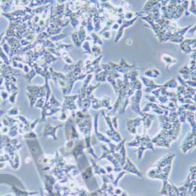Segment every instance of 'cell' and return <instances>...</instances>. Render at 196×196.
Listing matches in <instances>:
<instances>
[{
    "label": "cell",
    "mask_w": 196,
    "mask_h": 196,
    "mask_svg": "<svg viewBox=\"0 0 196 196\" xmlns=\"http://www.w3.org/2000/svg\"><path fill=\"white\" fill-rule=\"evenodd\" d=\"M118 116H115V117H114L113 119H112V125H113L114 128L115 129H118Z\"/></svg>",
    "instance_id": "6f0895ef"
},
{
    "label": "cell",
    "mask_w": 196,
    "mask_h": 196,
    "mask_svg": "<svg viewBox=\"0 0 196 196\" xmlns=\"http://www.w3.org/2000/svg\"><path fill=\"white\" fill-rule=\"evenodd\" d=\"M146 149H151L152 151H155L154 145H153V143L151 142V139L149 138L148 136L146 135V134H144V136H142V140H141V142L139 145L138 150H137L139 160H141L142 156H143L144 151Z\"/></svg>",
    "instance_id": "52a82bcc"
},
{
    "label": "cell",
    "mask_w": 196,
    "mask_h": 196,
    "mask_svg": "<svg viewBox=\"0 0 196 196\" xmlns=\"http://www.w3.org/2000/svg\"><path fill=\"white\" fill-rule=\"evenodd\" d=\"M0 93H1V96H2V98L3 100H6V99H7L9 97V93L6 91H5V90H2Z\"/></svg>",
    "instance_id": "680465c9"
},
{
    "label": "cell",
    "mask_w": 196,
    "mask_h": 196,
    "mask_svg": "<svg viewBox=\"0 0 196 196\" xmlns=\"http://www.w3.org/2000/svg\"><path fill=\"white\" fill-rule=\"evenodd\" d=\"M188 12H189V14H190V13H191L193 15H194V16L196 15L195 1H194V0L191 1V7L189 8V10H188Z\"/></svg>",
    "instance_id": "f907efd6"
},
{
    "label": "cell",
    "mask_w": 196,
    "mask_h": 196,
    "mask_svg": "<svg viewBox=\"0 0 196 196\" xmlns=\"http://www.w3.org/2000/svg\"><path fill=\"white\" fill-rule=\"evenodd\" d=\"M112 71H102L100 72L95 74V79H96L98 82H105L106 79H107V77L112 74Z\"/></svg>",
    "instance_id": "ffe728a7"
},
{
    "label": "cell",
    "mask_w": 196,
    "mask_h": 196,
    "mask_svg": "<svg viewBox=\"0 0 196 196\" xmlns=\"http://www.w3.org/2000/svg\"><path fill=\"white\" fill-rule=\"evenodd\" d=\"M141 140H142V136L137 135L135 137V139L133 141H131L128 144L129 147H138L141 142Z\"/></svg>",
    "instance_id": "ab89813d"
},
{
    "label": "cell",
    "mask_w": 196,
    "mask_h": 196,
    "mask_svg": "<svg viewBox=\"0 0 196 196\" xmlns=\"http://www.w3.org/2000/svg\"><path fill=\"white\" fill-rule=\"evenodd\" d=\"M144 74V76L146 77V78H157L158 76H159L161 74V72L160 71L158 70V69H147V70L145 71Z\"/></svg>",
    "instance_id": "7402d4cb"
},
{
    "label": "cell",
    "mask_w": 196,
    "mask_h": 196,
    "mask_svg": "<svg viewBox=\"0 0 196 196\" xmlns=\"http://www.w3.org/2000/svg\"><path fill=\"white\" fill-rule=\"evenodd\" d=\"M195 147V132L188 133L181 143V150L183 153H187Z\"/></svg>",
    "instance_id": "8992f818"
},
{
    "label": "cell",
    "mask_w": 196,
    "mask_h": 196,
    "mask_svg": "<svg viewBox=\"0 0 196 196\" xmlns=\"http://www.w3.org/2000/svg\"><path fill=\"white\" fill-rule=\"evenodd\" d=\"M36 72H35V71L34 68H31V70H30V71L28 73H27L26 74H24V78H25L26 80L27 81V83H31V80L33 79L34 77L36 75Z\"/></svg>",
    "instance_id": "f35d334b"
},
{
    "label": "cell",
    "mask_w": 196,
    "mask_h": 196,
    "mask_svg": "<svg viewBox=\"0 0 196 196\" xmlns=\"http://www.w3.org/2000/svg\"><path fill=\"white\" fill-rule=\"evenodd\" d=\"M2 49L6 54H10V46L8 45L7 43H4L2 44Z\"/></svg>",
    "instance_id": "f5cc1de1"
},
{
    "label": "cell",
    "mask_w": 196,
    "mask_h": 196,
    "mask_svg": "<svg viewBox=\"0 0 196 196\" xmlns=\"http://www.w3.org/2000/svg\"><path fill=\"white\" fill-rule=\"evenodd\" d=\"M142 122V118L137 117L133 119L127 120L126 125H127V129L128 131H129L133 134H136L137 133V127L139 126L141 124Z\"/></svg>",
    "instance_id": "9a60e30c"
},
{
    "label": "cell",
    "mask_w": 196,
    "mask_h": 196,
    "mask_svg": "<svg viewBox=\"0 0 196 196\" xmlns=\"http://www.w3.org/2000/svg\"><path fill=\"white\" fill-rule=\"evenodd\" d=\"M45 102L46 99L44 97L43 98H39V100L36 101V103L35 104V108H43L44 105H45Z\"/></svg>",
    "instance_id": "681fc988"
},
{
    "label": "cell",
    "mask_w": 196,
    "mask_h": 196,
    "mask_svg": "<svg viewBox=\"0 0 196 196\" xmlns=\"http://www.w3.org/2000/svg\"><path fill=\"white\" fill-rule=\"evenodd\" d=\"M102 115L104 116V119L106 121V123L108 124V127H109V129L108 130H106V133H107V135L112 140V141H115L117 143H119L122 141V137L120 136V134L116 131V129L114 128L113 125H112V118L108 116L107 115H105L104 113V111H101Z\"/></svg>",
    "instance_id": "7a4b0ae2"
},
{
    "label": "cell",
    "mask_w": 196,
    "mask_h": 196,
    "mask_svg": "<svg viewBox=\"0 0 196 196\" xmlns=\"http://www.w3.org/2000/svg\"><path fill=\"white\" fill-rule=\"evenodd\" d=\"M84 147L85 145L84 144H83V142H82V141L79 142V143L77 144L76 147H75V148L73 150V155H74V156L75 157V158H77L78 155H80L82 153V151H83V148H84Z\"/></svg>",
    "instance_id": "1f68e13d"
},
{
    "label": "cell",
    "mask_w": 196,
    "mask_h": 196,
    "mask_svg": "<svg viewBox=\"0 0 196 196\" xmlns=\"http://www.w3.org/2000/svg\"><path fill=\"white\" fill-rule=\"evenodd\" d=\"M0 58H2V62L4 63V65H10V61L9 60L8 57L6 56V54L4 53V51L2 50V47L0 46Z\"/></svg>",
    "instance_id": "7bdbcfd3"
},
{
    "label": "cell",
    "mask_w": 196,
    "mask_h": 196,
    "mask_svg": "<svg viewBox=\"0 0 196 196\" xmlns=\"http://www.w3.org/2000/svg\"><path fill=\"white\" fill-rule=\"evenodd\" d=\"M101 108H104L107 109V111H112L113 107L111 104V97L108 96H105L101 100Z\"/></svg>",
    "instance_id": "d4e9b609"
},
{
    "label": "cell",
    "mask_w": 196,
    "mask_h": 196,
    "mask_svg": "<svg viewBox=\"0 0 196 196\" xmlns=\"http://www.w3.org/2000/svg\"><path fill=\"white\" fill-rule=\"evenodd\" d=\"M69 35V33H61L59 35H53V36H50L49 37V40H50L52 43H57V42L61 41L63 39L68 37Z\"/></svg>",
    "instance_id": "d6a6232c"
},
{
    "label": "cell",
    "mask_w": 196,
    "mask_h": 196,
    "mask_svg": "<svg viewBox=\"0 0 196 196\" xmlns=\"http://www.w3.org/2000/svg\"><path fill=\"white\" fill-rule=\"evenodd\" d=\"M180 107H181L184 110H185V111H188V112H195V105H193V104H182Z\"/></svg>",
    "instance_id": "bcb514c9"
},
{
    "label": "cell",
    "mask_w": 196,
    "mask_h": 196,
    "mask_svg": "<svg viewBox=\"0 0 196 196\" xmlns=\"http://www.w3.org/2000/svg\"><path fill=\"white\" fill-rule=\"evenodd\" d=\"M4 35H5V33H4V32H2V33L1 34V35H0V42H1L2 40V37L4 36Z\"/></svg>",
    "instance_id": "e7e4bbea"
},
{
    "label": "cell",
    "mask_w": 196,
    "mask_h": 196,
    "mask_svg": "<svg viewBox=\"0 0 196 196\" xmlns=\"http://www.w3.org/2000/svg\"><path fill=\"white\" fill-rule=\"evenodd\" d=\"M140 79L141 80V83H143L145 86H146V88L144 90L145 93H151L152 90H156V89L161 88L163 85H159L156 84L152 79L148 78H146L144 76H140Z\"/></svg>",
    "instance_id": "4fadbf2b"
},
{
    "label": "cell",
    "mask_w": 196,
    "mask_h": 196,
    "mask_svg": "<svg viewBox=\"0 0 196 196\" xmlns=\"http://www.w3.org/2000/svg\"><path fill=\"white\" fill-rule=\"evenodd\" d=\"M60 126H61V125H58V126H57V127L53 128V127H51V126H49V125H46V129H45L44 136H45V137H46V136H48V135H50V136H52V137H53L54 140H57V138L55 137V131H56V130L58 129V127H60Z\"/></svg>",
    "instance_id": "f546056e"
},
{
    "label": "cell",
    "mask_w": 196,
    "mask_h": 196,
    "mask_svg": "<svg viewBox=\"0 0 196 196\" xmlns=\"http://www.w3.org/2000/svg\"><path fill=\"white\" fill-rule=\"evenodd\" d=\"M20 43H21V45L22 47H25L31 44V43H30L29 41H27L26 39H21V40L20 41Z\"/></svg>",
    "instance_id": "9f6ffc18"
},
{
    "label": "cell",
    "mask_w": 196,
    "mask_h": 196,
    "mask_svg": "<svg viewBox=\"0 0 196 196\" xmlns=\"http://www.w3.org/2000/svg\"><path fill=\"white\" fill-rule=\"evenodd\" d=\"M188 5H189V2L188 1H182V2H181V6L184 8V14H185L186 17H188L189 15H190L189 12H188Z\"/></svg>",
    "instance_id": "7dc6e473"
},
{
    "label": "cell",
    "mask_w": 196,
    "mask_h": 196,
    "mask_svg": "<svg viewBox=\"0 0 196 196\" xmlns=\"http://www.w3.org/2000/svg\"><path fill=\"white\" fill-rule=\"evenodd\" d=\"M102 57H103V54H101L100 56L96 58L95 60L90 62L88 65H84V68H83V70H82V73H85L86 74H96L97 73L102 71V68H100V62L101 61Z\"/></svg>",
    "instance_id": "277c9868"
},
{
    "label": "cell",
    "mask_w": 196,
    "mask_h": 196,
    "mask_svg": "<svg viewBox=\"0 0 196 196\" xmlns=\"http://www.w3.org/2000/svg\"><path fill=\"white\" fill-rule=\"evenodd\" d=\"M186 119L189 122V123H190L191 125V132H195V129H196L195 115H194V112H188V111H187Z\"/></svg>",
    "instance_id": "44dd1931"
},
{
    "label": "cell",
    "mask_w": 196,
    "mask_h": 196,
    "mask_svg": "<svg viewBox=\"0 0 196 196\" xmlns=\"http://www.w3.org/2000/svg\"><path fill=\"white\" fill-rule=\"evenodd\" d=\"M82 47V49L84 50L85 53H87L90 56L92 55V51H91V46H90V42L89 41H85L84 43H82V45L81 46Z\"/></svg>",
    "instance_id": "b9f144b4"
},
{
    "label": "cell",
    "mask_w": 196,
    "mask_h": 196,
    "mask_svg": "<svg viewBox=\"0 0 196 196\" xmlns=\"http://www.w3.org/2000/svg\"><path fill=\"white\" fill-rule=\"evenodd\" d=\"M86 31L88 32H91L92 33L93 31H94V27L93 25V15L91 14V15L90 16V17L88 18L87 21H86Z\"/></svg>",
    "instance_id": "60d3db41"
},
{
    "label": "cell",
    "mask_w": 196,
    "mask_h": 196,
    "mask_svg": "<svg viewBox=\"0 0 196 196\" xmlns=\"http://www.w3.org/2000/svg\"><path fill=\"white\" fill-rule=\"evenodd\" d=\"M141 118H142V121H143L144 122V134H145L146 130L148 129L149 128H150V126H151V122H152L153 119H155V115H151V114L144 113V115Z\"/></svg>",
    "instance_id": "ac0fdd59"
},
{
    "label": "cell",
    "mask_w": 196,
    "mask_h": 196,
    "mask_svg": "<svg viewBox=\"0 0 196 196\" xmlns=\"http://www.w3.org/2000/svg\"><path fill=\"white\" fill-rule=\"evenodd\" d=\"M119 65L122 68L125 69V70L127 71L132 70V69L136 67L135 64H133V65H129V64H128L124 58L121 59V61H120V63L119 64Z\"/></svg>",
    "instance_id": "8d00e7d4"
},
{
    "label": "cell",
    "mask_w": 196,
    "mask_h": 196,
    "mask_svg": "<svg viewBox=\"0 0 196 196\" xmlns=\"http://www.w3.org/2000/svg\"><path fill=\"white\" fill-rule=\"evenodd\" d=\"M18 94V92L13 93L10 94V96H9V100L11 104H14L16 101V98H17V95Z\"/></svg>",
    "instance_id": "11a10c76"
},
{
    "label": "cell",
    "mask_w": 196,
    "mask_h": 196,
    "mask_svg": "<svg viewBox=\"0 0 196 196\" xmlns=\"http://www.w3.org/2000/svg\"><path fill=\"white\" fill-rule=\"evenodd\" d=\"M101 146L103 150H104V151H103V155L98 159V160H100V159H104V158H106V159H108V160H109L111 163H113L114 167H115V168H114V170L116 171V172H119V171H121L122 168L120 167V165H119L120 163H119L115 158H114V156L112 155V154L111 153L109 149L107 148V147H105V145L104 144H102Z\"/></svg>",
    "instance_id": "ba28073f"
},
{
    "label": "cell",
    "mask_w": 196,
    "mask_h": 196,
    "mask_svg": "<svg viewBox=\"0 0 196 196\" xmlns=\"http://www.w3.org/2000/svg\"><path fill=\"white\" fill-rule=\"evenodd\" d=\"M119 27H120L119 24L116 23V22H115V23L112 24V27H111V29H112V31H118V30H119Z\"/></svg>",
    "instance_id": "91938a15"
},
{
    "label": "cell",
    "mask_w": 196,
    "mask_h": 196,
    "mask_svg": "<svg viewBox=\"0 0 196 196\" xmlns=\"http://www.w3.org/2000/svg\"><path fill=\"white\" fill-rule=\"evenodd\" d=\"M159 2H160V1H152V0H148V1H147L146 4L144 5V6L143 10H142V11L144 12L146 14L151 13L153 7H154L155 5H157V4L159 3Z\"/></svg>",
    "instance_id": "603a6c76"
},
{
    "label": "cell",
    "mask_w": 196,
    "mask_h": 196,
    "mask_svg": "<svg viewBox=\"0 0 196 196\" xmlns=\"http://www.w3.org/2000/svg\"><path fill=\"white\" fill-rule=\"evenodd\" d=\"M90 100H91V107L93 109L98 110L101 108V100L98 99L96 96H94L93 94L90 96Z\"/></svg>",
    "instance_id": "484cf974"
},
{
    "label": "cell",
    "mask_w": 196,
    "mask_h": 196,
    "mask_svg": "<svg viewBox=\"0 0 196 196\" xmlns=\"http://www.w3.org/2000/svg\"><path fill=\"white\" fill-rule=\"evenodd\" d=\"M55 46H56V48H57L60 52H61V51H67L68 49H71L73 47V45H71H71L65 44V43H63L62 41L56 43V45Z\"/></svg>",
    "instance_id": "83f0119b"
},
{
    "label": "cell",
    "mask_w": 196,
    "mask_h": 196,
    "mask_svg": "<svg viewBox=\"0 0 196 196\" xmlns=\"http://www.w3.org/2000/svg\"><path fill=\"white\" fill-rule=\"evenodd\" d=\"M177 86H178V82H176L175 78H172L171 79L167 81L166 82H165L164 84L163 85V87H164L166 89H175Z\"/></svg>",
    "instance_id": "4316f807"
},
{
    "label": "cell",
    "mask_w": 196,
    "mask_h": 196,
    "mask_svg": "<svg viewBox=\"0 0 196 196\" xmlns=\"http://www.w3.org/2000/svg\"><path fill=\"white\" fill-rule=\"evenodd\" d=\"M191 27V25L187 26L185 27H180L177 31H176L175 32H173L172 36L169 39L168 42H171V43H181L184 39V35L186 34L187 31L190 29V27Z\"/></svg>",
    "instance_id": "7c38bea8"
},
{
    "label": "cell",
    "mask_w": 196,
    "mask_h": 196,
    "mask_svg": "<svg viewBox=\"0 0 196 196\" xmlns=\"http://www.w3.org/2000/svg\"><path fill=\"white\" fill-rule=\"evenodd\" d=\"M98 115H99V114H96V116H95V120H94V132H95V133H94V137H96V138L98 140V141H103V142H104V143L110 144L111 143V141H110L108 138H107L105 136L103 135L101 133H99V132H98V125H97Z\"/></svg>",
    "instance_id": "2e32d148"
},
{
    "label": "cell",
    "mask_w": 196,
    "mask_h": 196,
    "mask_svg": "<svg viewBox=\"0 0 196 196\" xmlns=\"http://www.w3.org/2000/svg\"><path fill=\"white\" fill-rule=\"evenodd\" d=\"M144 14H146L144 12L141 11L138 13V14H137L135 17L133 18V19L129 20V21H125V20H124L123 22H122V25L120 26L119 28V30L117 31V33H116L115 38V40H114V42H115V43H119L120 39H122V37L123 36L124 29H125V28H126V27H130L131 25H133V24L135 23V21H137V19H138V18L141 17H142V16H144Z\"/></svg>",
    "instance_id": "3957f363"
},
{
    "label": "cell",
    "mask_w": 196,
    "mask_h": 196,
    "mask_svg": "<svg viewBox=\"0 0 196 196\" xmlns=\"http://www.w3.org/2000/svg\"><path fill=\"white\" fill-rule=\"evenodd\" d=\"M90 37L93 40V45H103V41H102V39H100V37L96 32H92V33L90 34Z\"/></svg>",
    "instance_id": "d590c367"
},
{
    "label": "cell",
    "mask_w": 196,
    "mask_h": 196,
    "mask_svg": "<svg viewBox=\"0 0 196 196\" xmlns=\"http://www.w3.org/2000/svg\"><path fill=\"white\" fill-rule=\"evenodd\" d=\"M5 86L7 90V93H13L18 92L17 86H16V83L14 82H5Z\"/></svg>",
    "instance_id": "4dcf8cb0"
},
{
    "label": "cell",
    "mask_w": 196,
    "mask_h": 196,
    "mask_svg": "<svg viewBox=\"0 0 196 196\" xmlns=\"http://www.w3.org/2000/svg\"><path fill=\"white\" fill-rule=\"evenodd\" d=\"M30 70H31V69H30V67L28 66L27 65H24V68H23L24 71V72L27 74V73L29 72Z\"/></svg>",
    "instance_id": "6125c7cd"
},
{
    "label": "cell",
    "mask_w": 196,
    "mask_h": 196,
    "mask_svg": "<svg viewBox=\"0 0 196 196\" xmlns=\"http://www.w3.org/2000/svg\"><path fill=\"white\" fill-rule=\"evenodd\" d=\"M162 60H163V62H164L165 64H166V65L167 70H169V66L173 65L174 64H176V63L177 62V60H176V58H174V57L170 56V55L166 54V53L162 56Z\"/></svg>",
    "instance_id": "d6986e66"
},
{
    "label": "cell",
    "mask_w": 196,
    "mask_h": 196,
    "mask_svg": "<svg viewBox=\"0 0 196 196\" xmlns=\"http://www.w3.org/2000/svg\"><path fill=\"white\" fill-rule=\"evenodd\" d=\"M125 162H126V163L124 164L123 167H122V169H123L124 171H128V172H132V173H133V174L137 175V176H140V177H141V178H143V175H142V173L137 169V167L135 166V165L133 164L131 161L129 160V159L126 158Z\"/></svg>",
    "instance_id": "5bb4252c"
},
{
    "label": "cell",
    "mask_w": 196,
    "mask_h": 196,
    "mask_svg": "<svg viewBox=\"0 0 196 196\" xmlns=\"http://www.w3.org/2000/svg\"><path fill=\"white\" fill-rule=\"evenodd\" d=\"M10 113L11 114V115H17V114L18 113V108H12V109L10 111Z\"/></svg>",
    "instance_id": "94428289"
},
{
    "label": "cell",
    "mask_w": 196,
    "mask_h": 196,
    "mask_svg": "<svg viewBox=\"0 0 196 196\" xmlns=\"http://www.w3.org/2000/svg\"><path fill=\"white\" fill-rule=\"evenodd\" d=\"M70 23H71V24L72 25V27L74 29H76L77 27H78V26L80 24V21H79V20L77 19V18H75V17H72L70 18Z\"/></svg>",
    "instance_id": "c3c4849f"
},
{
    "label": "cell",
    "mask_w": 196,
    "mask_h": 196,
    "mask_svg": "<svg viewBox=\"0 0 196 196\" xmlns=\"http://www.w3.org/2000/svg\"><path fill=\"white\" fill-rule=\"evenodd\" d=\"M26 92H27L37 99L38 98H43L46 96L45 85L39 86L28 85L26 87Z\"/></svg>",
    "instance_id": "9c48e42d"
},
{
    "label": "cell",
    "mask_w": 196,
    "mask_h": 196,
    "mask_svg": "<svg viewBox=\"0 0 196 196\" xmlns=\"http://www.w3.org/2000/svg\"><path fill=\"white\" fill-rule=\"evenodd\" d=\"M195 38L193 39H184V41L180 43V49L184 52V53H192L195 52Z\"/></svg>",
    "instance_id": "8fae6325"
},
{
    "label": "cell",
    "mask_w": 196,
    "mask_h": 196,
    "mask_svg": "<svg viewBox=\"0 0 196 196\" xmlns=\"http://www.w3.org/2000/svg\"><path fill=\"white\" fill-rule=\"evenodd\" d=\"M92 163H93V167L94 169V171H93L94 173H96V174H99V175L107 174V172H106V170L103 168V167L98 166V165L96 164V163H94L93 160H92Z\"/></svg>",
    "instance_id": "836d02e7"
},
{
    "label": "cell",
    "mask_w": 196,
    "mask_h": 196,
    "mask_svg": "<svg viewBox=\"0 0 196 196\" xmlns=\"http://www.w3.org/2000/svg\"><path fill=\"white\" fill-rule=\"evenodd\" d=\"M191 60H195V52L191 53Z\"/></svg>",
    "instance_id": "be15d7a7"
},
{
    "label": "cell",
    "mask_w": 196,
    "mask_h": 196,
    "mask_svg": "<svg viewBox=\"0 0 196 196\" xmlns=\"http://www.w3.org/2000/svg\"><path fill=\"white\" fill-rule=\"evenodd\" d=\"M65 98V102L64 104L62 105V112H65L66 109H69L72 111V115L75 116L74 114V110L76 109V106L74 104V101L77 100L78 98V94H75V95H65L64 96Z\"/></svg>",
    "instance_id": "30bf717a"
},
{
    "label": "cell",
    "mask_w": 196,
    "mask_h": 196,
    "mask_svg": "<svg viewBox=\"0 0 196 196\" xmlns=\"http://www.w3.org/2000/svg\"><path fill=\"white\" fill-rule=\"evenodd\" d=\"M175 157L174 154L172 155H166L165 157L162 158L160 160H159L155 164V166H158L159 168H163V167H166L167 166H169V165L172 164V161L173 159V158Z\"/></svg>",
    "instance_id": "e0dca14e"
},
{
    "label": "cell",
    "mask_w": 196,
    "mask_h": 196,
    "mask_svg": "<svg viewBox=\"0 0 196 196\" xmlns=\"http://www.w3.org/2000/svg\"><path fill=\"white\" fill-rule=\"evenodd\" d=\"M61 57H62L63 61H65V63L66 65H74V62L72 59L71 58V57L69 56L68 53L67 51H61Z\"/></svg>",
    "instance_id": "f1b7e54d"
},
{
    "label": "cell",
    "mask_w": 196,
    "mask_h": 196,
    "mask_svg": "<svg viewBox=\"0 0 196 196\" xmlns=\"http://www.w3.org/2000/svg\"><path fill=\"white\" fill-rule=\"evenodd\" d=\"M142 97H143V91H142V90H140L135 91L134 94L129 98V101H130L132 109L136 113L140 115L141 117H142L144 115V113L141 112V109L140 108V103H141Z\"/></svg>",
    "instance_id": "5b68a950"
},
{
    "label": "cell",
    "mask_w": 196,
    "mask_h": 196,
    "mask_svg": "<svg viewBox=\"0 0 196 196\" xmlns=\"http://www.w3.org/2000/svg\"><path fill=\"white\" fill-rule=\"evenodd\" d=\"M26 94L27 95V97H28V99H29V101H30V105L32 107V106L35 105V104L36 103V101H37V98H35V96H33L32 95H31L30 93H28L27 92H26Z\"/></svg>",
    "instance_id": "816d5d0a"
},
{
    "label": "cell",
    "mask_w": 196,
    "mask_h": 196,
    "mask_svg": "<svg viewBox=\"0 0 196 196\" xmlns=\"http://www.w3.org/2000/svg\"><path fill=\"white\" fill-rule=\"evenodd\" d=\"M99 35H102L104 39H110L111 38H112V34H111V31H103V32H101V33H99Z\"/></svg>",
    "instance_id": "db71d44e"
},
{
    "label": "cell",
    "mask_w": 196,
    "mask_h": 196,
    "mask_svg": "<svg viewBox=\"0 0 196 196\" xmlns=\"http://www.w3.org/2000/svg\"><path fill=\"white\" fill-rule=\"evenodd\" d=\"M100 82H98L97 84L96 85H92V84H89L88 86H87V88H86V97L90 98V96L93 94V92L94 90H96L97 87H99V86H100Z\"/></svg>",
    "instance_id": "e575fe53"
},
{
    "label": "cell",
    "mask_w": 196,
    "mask_h": 196,
    "mask_svg": "<svg viewBox=\"0 0 196 196\" xmlns=\"http://www.w3.org/2000/svg\"><path fill=\"white\" fill-rule=\"evenodd\" d=\"M91 51H92V54L94 58H97L99 56L102 54L101 48L97 45H93V46L91 47Z\"/></svg>",
    "instance_id": "74e56055"
},
{
    "label": "cell",
    "mask_w": 196,
    "mask_h": 196,
    "mask_svg": "<svg viewBox=\"0 0 196 196\" xmlns=\"http://www.w3.org/2000/svg\"><path fill=\"white\" fill-rule=\"evenodd\" d=\"M49 70L51 73V79L53 80V82L56 84H57L61 87L63 93L66 95L67 90H68V82H67L65 74H63V73L55 71L51 67H49Z\"/></svg>",
    "instance_id": "6da1fadb"
},
{
    "label": "cell",
    "mask_w": 196,
    "mask_h": 196,
    "mask_svg": "<svg viewBox=\"0 0 196 196\" xmlns=\"http://www.w3.org/2000/svg\"><path fill=\"white\" fill-rule=\"evenodd\" d=\"M77 35H78V40H79L81 44H82V43L86 41V38L87 37V33H86V29H85V27L81 25L80 27H79L78 31H77Z\"/></svg>",
    "instance_id": "cb8c5ba5"
},
{
    "label": "cell",
    "mask_w": 196,
    "mask_h": 196,
    "mask_svg": "<svg viewBox=\"0 0 196 196\" xmlns=\"http://www.w3.org/2000/svg\"><path fill=\"white\" fill-rule=\"evenodd\" d=\"M137 14H138V13L134 14V13H133V12L125 11V14H124V20H125V21H129V20L133 19Z\"/></svg>",
    "instance_id": "f6af8a7d"
},
{
    "label": "cell",
    "mask_w": 196,
    "mask_h": 196,
    "mask_svg": "<svg viewBox=\"0 0 196 196\" xmlns=\"http://www.w3.org/2000/svg\"><path fill=\"white\" fill-rule=\"evenodd\" d=\"M71 39H72L73 43L74 45L77 47H80L82 46V44L80 43L79 40H78V35H77V31H74L72 34H71Z\"/></svg>",
    "instance_id": "ee69618b"
}]
</instances>
